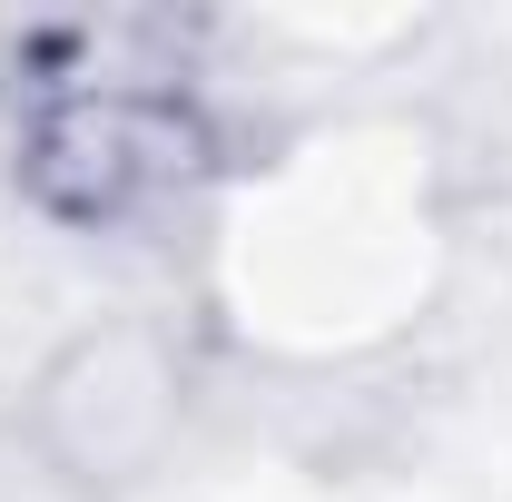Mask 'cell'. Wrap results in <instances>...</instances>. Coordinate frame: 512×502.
<instances>
[{
    "label": "cell",
    "instance_id": "1",
    "mask_svg": "<svg viewBox=\"0 0 512 502\" xmlns=\"http://www.w3.org/2000/svg\"><path fill=\"white\" fill-rule=\"evenodd\" d=\"M168 69L99 79L69 69L40 79V109L20 128V188L69 227H128L138 207L178 197L207 178V119L178 89H158Z\"/></svg>",
    "mask_w": 512,
    "mask_h": 502
}]
</instances>
